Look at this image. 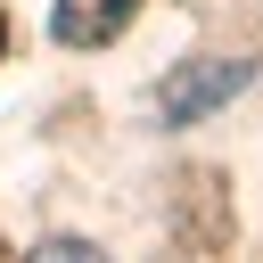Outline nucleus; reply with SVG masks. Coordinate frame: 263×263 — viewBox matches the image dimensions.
I'll list each match as a JSON object with an SVG mask.
<instances>
[{"instance_id":"5","label":"nucleus","mask_w":263,"mask_h":263,"mask_svg":"<svg viewBox=\"0 0 263 263\" xmlns=\"http://www.w3.org/2000/svg\"><path fill=\"white\" fill-rule=\"evenodd\" d=\"M0 49H8V16H0Z\"/></svg>"},{"instance_id":"1","label":"nucleus","mask_w":263,"mask_h":263,"mask_svg":"<svg viewBox=\"0 0 263 263\" xmlns=\"http://www.w3.org/2000/svg\"><path fill=\"white\" fill-rule=\"evenodd\" d=\"M255 82V66L247 58H181L164 82H156V115L164 123H205L222 99H238Z\"/></svg>"},{"instance_id":"4","label":"nucleus","mask_w":263,"mask_h":263,"mask_svg":"<svg viewBox=\"0 0 263 263\" xmlns=\"http://www.w3.org/2000/svg\"><path fill=\"white\" fill-rule=\"evenodd\" d=\"M0 263H25V255H16V247H8V238H0Z\"/></svg>"},{"instance_id":"2","label":"nucleus","mask_w":263,"mask_h":263,"mask_svg":"<svg viewBox=\"0 0 263 263\" xmlns=\"http://www.w3.org/2000/svg\"><path fill=\"white\" fill-rule=\"evenodd\" d=\"M132 16H140V0H58L49 8V33L66 49H107V41H123Z\"/></svg>"},{"instance_id":"3","label":"nucleus","mask_w":263,"mask_h":263,"mask_svg":"<svg viewBox=\"0 0 263 263\" xmlns=\"http://www.w3.org/2000/svg\"><path fill=\"white\" fill-rule=\"evenodd\" d=\"M33 263H107V255H99V247H82V238H49Z\"/></svg>"}]
</instances>
